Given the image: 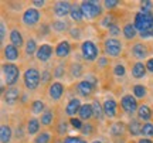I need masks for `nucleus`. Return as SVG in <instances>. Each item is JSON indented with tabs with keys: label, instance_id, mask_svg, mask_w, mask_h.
I'll use <instances>...</instances> for the list:
<instances>
[{
	"label": "nucleus",
	"instance_id": "obj_39",
	"mask_svg": "<svg viewBox=\"0 0 153 143\" xmlns=\"http://www.w3.org/2000/svg\"><path fill=\"white\" fill-rule=\"evenodd\" d=\"M62 143H87L84 139L78 138V136H68V138L64 139V142Z\"/></svg>",
	"mask_w": 153,
	"mask_h": 143
},
{
	"label": "nucleus",
	"instance_id": "obj_33",
	"mask_svg": "<svg viewBox=\"0 0 153 143\" xmlns=\"http://www.w3.org/2000/svg\"><path fill=\"white\" fill-rule=\"evenodd\" d=\"M142 133H143V136L152 138L153 136V125L152 123H145L142 127Z\"/></svg>",
	"mask_w": 153,
	"mask_h": 143
},
{
	"label": "nucleus",
	"instance_id": "obj_46",
	"mask_svg": "<svg viewBox=\"0 0 153 143\" xmlns=\"http://www.w3.org/2000/svg\"><path fill=\"white\" fill-rule=\"evenodd\" d=\"M50 78H51V74L48 71H44L43 75H41V82H48Z\"/></svg>",
	"mask_w": 153,
	"mask_h": 143
},
{
	"label": "nucleus",
	"instance_id": "obj_12",
	"mask_svg": "<svg viewBox=\"0 0 153 143\" xmlns=\"http://www.w3.org/2000/svg\"><path fill=\"white\" fill-rule=\"evenodd\" d=\"M76 89H78V92L82 95V96H89V95L92 94L94 91V85L89 81H81V82L76 85Z\"/></svg>",
	"mask_w": 153,
	"mask_h": 143
},
{
	"label": "nucleus",
	"instance_id": "obj_26",
	"mask_svg": "<svg viewBox=\"0 0 153 143\" xmlns=\"http://www.w3.org/2000/svg\"><path fill=\"white\" fill-rule=\"evenodd\" d=\"M38 129H40V122H38V119H36V118L30 119L27 123V132L30 133V135H36V133L38 132Z\"/></svg>",
	"mask_w": 153,
	"mask_h": 143
},
{
	"label": "nucleus",
	"instance_id": "obj_31",
	"mask_svg": "<svg viewBox=\"0 0 153 143\" xmlns=\"http://www.w3.org/2000/svg\"><path fill=\"white\" fill-rule=\"evenodd\" d=\"M51 139V135L48 132H41L37 138L34 139V143H48Z\"/></svg>",
	"mask_w": 153,
	"mask_h": 143
},
{
	"label": "nucleus",
	"instance_id": "obj_44",
	"mask_svg": "<svg viewBox=\"0 0 153 143\" xmlns=\"http://www.w3.org/2000/svg\"><path fill=\"white\" fill-rule=\"evenodd\" d=\"M70 122H71V125L74 127H76V129H82V123L79 119H76V118H71L70 119Z\"/></svg>",
	"mask_w": 153,
	"mask_h": 143
},
{
	"label": "nucleus",
	"instance_id": "obj_45",
	"mask_svg": "<svg viewBox=\"0 0 153 143\" xmlns=\"http://www.w3.org/2000/svg\"><path fill=\"white\" fill-rule=\"evenodd\" d=\"M108 30H109V34H111V36H118V34L120 33V31H119V27H118V26H115V24H112V26H111Z\"/></svg>",
	"mask_w": 153,
	"mask_h": 143
},
{
	"label": "nucleus",
	"instance_id": "obj_50",
	"mask_svg": "<svg viewBox=\"0 0 153 143\" xmlns=\"http://www.w3.org/2000/svg\"><path fill=\"white\" fill-rule=\"evenodd\" d=\"M0 33H1V41H4V37H6V26H4V23H1V26H0Z\"/></svg>",
	"mask_w": 153,
	"mask_h": 143
},
{
	"label": "nucleus",
	"instance_id": "obj_23",
	"mask_svg": "<svg viewBox=\"0 0 153 143\" xmlns=\"http://www.w3.org/2000/svg\"><path fill=\"white\" fill-rule=\"evenodd\" d=\"M10 41L14 47H22L23 45V36L19 30H11L10 33Z\"/></svg>",
	"mask_w": 153,
	"mask_h": 143
},
{
	"label": "nucleus",
	"instance_id": "obj_14",
	"mask_svg": "<svg viewBox=\"0 0 153 143\" xmlns=\"http://www.w3.org/2000/svg\"><path fill=\"white\" fill-rule=\"evenodd\" d=\"M70 51H71L70 43L68 41H61L60 44L57 45V48H55V54H57V57H60V58H65V57H68Z\"/></svg>",
	"mask_w": 153,
	"mask_h": 143
},
{
	"label": "nucleus",
	"instance_id": "obj_6",
	"mask_svg": "<svg viewBox=\"0 0 153 143\" xmlns=\"http://www.w3.org/2000/svg\"><path fill=\"white\" fill-rule=\"evenodd\" d=\"M105 53L109 57H118L122 53V44L116 39H108L105 41Z\"/></svg>",
	"mask_w": 153,
	"mask_h": 143
},
{
	"label": "nucleus",
	"instance_id": "obj_53",
	"mask_svg": "<svg viewBox=\"0 0 153 143\" xmlns=\"http://www.w3.org/2000/svg\"><path fill=\"white\" fill-rule=\"evenodd\" d=\"M33 3H34L36 6H43V4H44L43 0H41V1H40V0H36V1H33Z\"/></svg>",
	"mask_w": 153,
	"mask_h": 143
},
{
	"label": "nucleus",
	"instance_id": "obj_17",
	"mask_svg": "<svg viewBox=\"0 0 153 143\" xmlns=\"http://www.w3.org/2000/svg\"><path fill=\"white\" fill-rule=\"evenodd\" d=\"M4 57L9 61H14L19 58V48L13 44H9L4 47Z\"/></svg>",
	"mask_w": 153,
	"mask_h": 143
},
{
	"label": "nucleus",
	"instance_id": "obj_5",
	"mask_svg": "<svg viewBox=\"0 0 153 143\" xmlns=\"http://www.w3.org/2000/svg\"><path fill=\"white\" fill-rule=\"evenodd\" d=\"M81 51H82V57L87 61H94L97 60V57H98V48H97V45L94 44L92 41H84L81 45Z\"/></svg>",
	"mask_w": 153,
	"mask_h": 143
},
{
	"label": "nucleus",
	"instance_id": "obj_4",
	"mask_svg": "<svg viewBox=\"0 0 153 143\" xmlns=\"http://www.w3.org/2000/svg\"><path fill=\"white\" fill-rule=\"evenodd\" d=\"M41 81V77H40V72L36 70V68H30L24 72V84H26V88L27 89H36L38 87V84Z\"/></svg>",
	"mask_w": 153,
	"mask_h": 143
},
{
	"label": "nucleus",
	"instance_id": "obj_34",
	"mask_svg": "<svg viewBox=\"0 0 153 143\" xmlns=\"http://www.w3.org/2000/svg\"><path fill=\"white\" fill-rule=\"evenodd\" d=\"M71 75L72 77H81L82 75V67L81 64H72L71 65Z\"/></svg>",
	"mask_w": 153,
	"mask_h": 143
},
{
	"label": "nucleus",
	"instance_id": "obj_8",
	"mask_svg": "<svg viewBox=\"0 0 153 143\" xmlns=\"http://www.w3.org/2000/svg\"><path fill=\"white\" fill-rule=\"evenodd\" d=\"M120 104H122V108L125 109V112H128V113H133L135 110H137V102L132 95H125L120 101Z\"/></svg>",
	"mask_w": 153,
	"mask_h": 143
},
{
	"label": "nucleus",
	"instance_id": "obj_21",
	"mask_svg": "<svg viewBox=\"0 0 153 143\" xmlns=\"http://www.w3.org/2000/svg\"><path fill=\"white\" fill-rule=\"evenodd\" d=\"M132 53H133V55L137 57V58H143V57H146V54H148V48H146V45H143L142 43H139V44L133 45Z\"/></svg>",
	"mask_w": 153,
	"mask_h": 143
},
{
	"label": "nucleus",
	"instance_id": "obj_40",
	"mask_svg": "<svg viewBox=\"0 0 153 143\" xmlns=\"http://www.w3.org/2000/svg\"><path fill=\"white\" fill-rule=\"evenodd\" d=\"M111 130H112V135H120L122 130H123V126L120 123H115V125H112Z\"/></svg>",
	"mask_w": 153,
	"mask_h": 143
},
{
	"label": "nucleus",
	"instance_id": "obj_10",
	"mask_svg": "<svg viewBox=\"0 0 153 143\" xmlns=\"http://www.w3.org/2000/svg\"><path fill=\"white\" fill-rule=\"evenodd\" d=\"M72 6L68 1H57L54 4V13L58 17H65L70 11H71Z\"/></svg>",
	"mask_w": 153,
	"mask_h": 143
},
{
	"label": "nucleus",
	"instance_id": "obj_24",
	"mask_svg": "<svg viewBox=\"0 0 153 143\" xmlns=\"http://www.w3.org/2000/svg\"><path fill=\"white\" fill-rule=\"evenodd\" d=\"M142 125H140V122L136 121V119H132L131 123H129V132H131V135H133V136H136V135H139V133H142Z\"/></svg>",
	"mask_w": 153,
	"mask_h": 143
},
{
	"label": "nucleus",
	"instance_id": "obj_16",
	"mask_svg": "<svg viewBox=\"0 0 153 143\" xmlns=\"http://www.w3.org/2000/svg\"><path fill=\"white\" fill-rule=\"evenodd\" d=\"M81 106L82 105L79 104V101L78 99H71L70 102H68V105H67V108H65V112H67V115H75L76 112H79V109H81Z\"/></svg>",
	"mask_w": 153,
	"mask_h": 143
},
{
	"label": "nucleus",
	"instance_id": "obj_30",
	"mask_svg": "<svg viewBox=\"0 0 153 143\" xmlns=\"http://www.w3.org/2000/svg\"><path fill=\"white\" fill-rule=\"evenodd\" d=\"M37 47H36V41H34L33 39L28 40L27 44H26V53H27V55H33L37 53Z\"/></svg>",
	"mask_w": 153,
	"mask_h": 143
},
{
	"label": "nucleus",
	"instance_id": "obj_29",
	"mask_svg": "<svg viewBox=\"0 0 153 143\" xmlns=\"http://www.w3.org/2000/svg\"><path fill=\"white\" fill-rule=\"evenodd\" d=\"M53 119H54V115H53L51 110H45L43 115H41V123L45 125V126L51 125V123H53Z\"/></svg>",
	"mask_w": 153,
	"mask_h": 143
},
{
	"label": "nucleus",
	"instance_id": "obj_54",
	"mask_svg": "<svg viewBox=\"0 0 153 143\" xmlns=\"http://www.w3.org/2000/svg\"><path fill=\"white\" fill-rule=\"evenodd\" d=\"M99 62H101V65L104 67L105 64H106V60H105V58H102V60H99Z\"/></svg>",
	"mask_w": 153,
	"mask_h": 143
},
{
	"label": "nucleus",
	"instance_id": "obj_32",
	"mask_svg": "<svg viewBox=\"0 0 153 143\" xmlns=\"http://www.w3.org/2000/svg\"><path fill=\"white\" fill-rule=\"evenodd\" d=\"M133 94L136 98H145L146 96V88L143 85H135L133 87Z\"/></svg>",
	"mask_w": 153,
	"mask_h": 143
},
{
	"label": "nucleus",
	"instance_id": "obj_52",
	"mask_svg": "<svg viewBox=\"0 0 153 143\" xmlns=\"http://www.w3.org/2000/svg\"><path fill=\"white\" fill-rule=\"evenodd\" d=\"M137 143H153V142L150 140V139H140Z\"/></svg>",
	"mask_w": 153,
	"mask_h": 143
},
{
	"label": "nucleus",
	"instance_id": "obj_41",
	"mask_svg": "<svg viewBox=\"0 0 153 143\" xmlns=\"http://www.w3.org/2000/svg\"><path fill=\"white\" fill-rule=\"evenodd\" d=\"M82 133H84V135H91V133H92V130H94V127H92V125H91V123H87V125H84V126H82Z\"/></svg>",
	"mask_w": 153,
	"mask_h": 143
},
{
	"label": "nucleus",
	"instance_id": "obj_18",
	"mask_svg": "<svg viewBox=\"0 0 153 143\" xmlns=\"http://www.w3.org/2000/svg\"><path fill=\"white\" fill-rule=\"evenodd\" d=\"M146 74V64L143 62H136L132 68V75L135 78H143Z\"/></svg>",
	"mask_w": 153,
	"mask_h": 143
},
{
	"label": "nucleus",
	"instance_id": "obj_2",
	"mask_svg": "<svg viewBox=\"0 0 153 143\" xmlns=\"http://www.w3.org/2000/svg\"><path fill=\"white\" fill-rule=\"evenodd\" d=\"M81 10L87 20H94L98 16H101V13H102V9H101L99 3H97V1H82Z\"/></svg>",
	"mask_w": 153,
	"mask_h": 143
},
{
	"label": "nucleus",
	"instance_id": "obj_15",
	"mask_svg": "<svg viewBox=\"0 0 153 143\" xmlns=\"http://www.w3.org/2000/svg\"><path fill=\"white\" fill-rule=\"evenodd\" d=\"M104 113L108 118H114L116 115V102L114 99H106L104 104Z\"/></svg>",
	"mask_w": 153,
	"mask_h": 143
},
{
	"label": "nucleus",
	"instance_id": "obj_38",
	"mask_svg": "<svg viewBox=\"0 0 153 143\" xmlns=\"http://www.w3.org/2000/svg\"><path fill=\"white\" fill-rule=\"evenodd\" d=\"M142 6V13H152V9H153V4L152 1H148V0H145L140 3Z\"/></svg>",
	"mask_w": 153,
	"mask_h": 143
},
{
	"label": "nucleus",
	"instance_id": "obj_27",
	"mask_svg": "<svg viewBox=\"0 0 153 143\" xmlns=\"http://www.w3.org/2000/svg\"><path fill=\"white\" fill-rule=\"evenodd\" d=\"M123 34H125V37L128 40L135 39L136 37V27L132 26V24H126L125 27H123Z\"/></svg>",
	"mask_w": 153,
	"mask_h": 143
},
{
	"label": "nucleus",
	"instance_id": "obj_3",
	"mask_svg": "<svg viewBox=\"0 0 153 143\" xmlns=\"http://www.w3.org/2000/svg\"><path fill=\"white\" fill-rule=\"evenodd\" d=\"M1 71H3V75H4V81L6 84L11 87L17 82L19 79V75H20V71H19V67L16 64H3L1 67Z\"/></svg>",
	"mask_w": 153,
	"mask_h": 143
},
{
	"label": "nucleus",
	"instance_id": "obj_48",
	"mask_svg": "<svg viewBox=\"0 0 153 143\" xmlns=\"http://www.w3.org/2000/svg\"><path fill=\"white\" fill-rule=\"evenodd\" d=\"M146 70H148L149 72H153V58L148 60V62H146Z\"/></svg>",
	"mask_w": 153,
	"mask_h": 143
},
{
	"label": "nucleus",
	"instance_id": "obj_37",
	"mask_svg": "<svg viewBox=\"0 0 153 143\" xmlns=\"http://www.w3.org/2000/svg\"><path fill=\"white\" fill-rule=\"evenodd\" d=\"M125 67L122 65V64H116L114 68V74L116 75V77H123L125 75Z\"/></svg>",
	"mask_w": 153,
	"mask_h": 143
},
{
	"label": "nucleus",
	"instance_id": "obj_13",
	"mask_svg": "<svg viewBox=\"0 0 153 143\" xmlns=\"http://www.w3.org/2000/svg\"><path fill=\"white\" fill-rule=\"evenodd\" d=\"M19 96H20V91H19L16 87H10V88L4 92V101L10 105L14 104L17 99H19Z\"/></svg>",
	"mask_w": 153,
	"mask_h": 143
},
{
	"label": "nucleus",
	"instance_id": "obj_55",
	"mask_svg": "<svg viewBox=\"0 0 153 143\" xmlns=\"http://www.w3.org/2000/svg\"><path fill=\"white\" fill-rule=\"evenodd\" d=\"M92 143H102L101 140H95V142H92Z\"/></svg>",
	"mask_w": 153,
	"mask_h": 143
},
{
	"label": "nucleus",
	"instance_id": "obj_25",
	"mask_svg": "<svg viewBox=\"0 0 153 143\" xmlns=\"http://www.w3.org/2000/svg\"><path fill=\"white\" fill-rule=\"evenodd\" d=\"M70 14H71V19H72V20H75V21H81L82 17H84L82 10H81V6H76V4H74L71 7Z\"/></svg>",
	"mask_w": 153,
	"mask_h": 143
},
{
	"label": "nucleus",
	"instance_id": "obj_49",
	"mask_svg": "<svg viewBox=\"0 0 153 143\" xmlns=\"http://www.w3.org/2000/svg\"><path fill=\"white\" fill-rule=\"evenodd\" d=\"M111 23H112V17H111V16H108V17H105V20H104V21H102V24H104V26H108V28H109L111 26H112Z\"/></svg>",
	"mask_w": 153,
	"mask_h": 143
},
{
	"label": "nucleus",
	"instance_id": "obj_20",
	"mask_svg": "<svg viewBox=\"0 0 153 143\" xmlns=\"http://www.w3.org/2000/svg\"><path fill=\"white\" fill-rule=\"evenodd\" d=\"M137 118L142 119V121H149L152 118V109L149 108L148 105H142L137 109Z\"/></svg>",
	"mask_w": 153,
	"mask_h": 143
},
{
	"label": "nucleus",
	"instance_id": "obj_42",
	"mask_svg": "<svg viewBox=\"0 0 153 143\" xmlns=\"http://www.w3.org/2000/svg\"><path fill=\"white\" fill-rule=\"evenodd\" d=\"M104 4L106 9H115L118 6V1L116 0H106V1H104Z\"/></svg>",
	"mask_w": 153,
	"mask_h": 143
},
{
	"label": "nucleus",
	"instance_id": "obj_28",
	"mask_svg": "<svg viewBox=\"0 0 153 143\" xmlns=\"http://www.w3.org/2000/svg\"><path fill=\"white\" fill-rule=\"evenodd\" d=\"M92 109H94V116L97 119H102V115H104V106H101L99 101H94L92 102Z\"/></svg>",
	"mask_w": 153,
	"mask_h": 143
},
{
	"label": "nucleus",
	"instance_id": "obj_35",
	"mask_svg": "<svg viewBox=\"0 0 153 143\" xmlns=\"http://www.w3.org/2000/svg\"><path fill=\"white\" fill-rule=\"evenodd\" d=\"M67 27H68V26H67V23L61 21V20H57V21L53 23V28H54L55 31H64Z\"/></svg>",
	"mask_w": 153,
	"mask_h": 143
},
{
	"label": "nucleus",
	"instance_id": "obj_7",
	"mask_svg": "<svg viewBox=\"0 0 153 143\" xmlns=\"http://www.w3.org/2000/svg\"><path fill=\"white\" fill-rule=\"evenodd\" d=\"M38 20H40V11L36 10V9H27L23 14V23L28 27L37 24Z\"/></svg>",
	"mask_w": 153,
	"mask_h": 143
},
{
	"label": "nucleus",
	"instance_id": "obj_22",
	"mask_svg": "<svg viewBox=\"0 0 153 143\" xmlns=\"http://www.w3.org/2000/svg\"><path fill=\"white\" fill-rule=\"evenodd\" d=\"M11 139V129L7 125H3L0 127V140L1 143H10Z\"/></svg>",
	"mask_w": 153,
	"mask_h": 143
},
{
	"label": "nucleus",
	"instance_id": "obj_19",
	"mask_svg": "<svg viewBox=\"0 0 153 143\" xmlns=\"http://www.w3.org/2000/svg\"><path fill=\"white\" fill-rule=\"evenodd\" d=\"M79 118L81 119H84V121H88L91 116L94 115V109H92V105H88V104H85V105H82L81 106V109H79Z\"/></svg>",
	"mask_w": 153,
	"mask_h": 143
},
{
	"label": "nucleus",
	"instance_id": "obj_9",
	"mask_svg": "<svg viewBox=\"0 0 153 143\" xmlns=\"http://www.w3.org/2000/svg\"><path fill=\"white\" fill-rule=\"evenodd\" d=\"M51 55H53V47L48 44H43L41 47H38L37 53H36L38 61H48Z\"/></svg>",
	"mask_w": 153,
	"mask_h": 143
},
{
	"label": "nucleus",
	"instance_id": "obj_51",
	"mask_svg": "<svg viewBox=\"0 0 153 143\" xmlns=\"http://www.w3.org/2000/svg\"><path fill=\"white\" fill-rule=\"evenodd\" d=\"M79 28H72L71 30V36L74 37V39H78L79 37V31H78Z\"/></svg>",
	"mask_w": 153,
	"mask_h": 143
},
{
	"label": "nucleus",
	"instance_id": "obj_1",
	"mask_svg": "<svg viewBox=\"0 0 153 143\" xmlns=\"http://www.w3.org/2000/svg\"><path fill=\"white\" fill-rule=\"evenodd\" d=\"M136 30H139L140 33L145 31H152L153 28V14L152 13H142L139 11L135 16V24H133Z\"/></svg>",
	"mask_w": 153,
	"mask_h": 143
},
{
	"label": "nucleus",
	"instance_id": "obj_11",
	"mask_svg": "<svg viewBox=\"0 0 153 143\" xmlns=\"http://www.w3.org/2000/svg\"><path fill=\"white\" fill-rule=\"evenodd\" d=\"M48 94L54 101H58V99L62 96V94H64V87H62V84H60V82L51 84V85H50V89H48Z\"/></svg>",
	"mask_w": 153,
	"mask_h": 143
},
{
	"label": "nucleus",
	"instance_id": "obj_47",
	"mask_svg": "<svg viewBox=\"0 0 153 143\" xmlns=\"http://www.w3.org/2000/svg\"><path fill=\"white\" fill-rule=\"evenodd\" d=\"M65 132H67V123L65 122H61L60 126H58V133L62 135V133H65Z\"/></svg>",
	"mask_w": 153,
	"mask_h": 143
},
{
	"label": "nucleus",
	"instance_id": "obj_43",
	"mask_svg": "<svg viewBox=\"0 0 153 143\" xmlns=\"http://www.w3.org/2000/svg\"><path fill=\"white\" fill-rule=\"evenodd\" d=\"M64 72H65V70H64V65H58L57 68H55L54 75L60 78V77H62V75H64Z\"/></svg>",
	"mask_w": 153,
	"mask_h": 143
},
{
	"label": "nucleus",
	"instance_id": "obj_36",
	"mask_svg": "<svg viewBox=\"0 0 153 143\" xmlns=\"http://www.w3.org/2000/svg\"><path fill=\"white\" fill-rule=\"evenodd\" d=\"M44 109V104L41 101H34L33 105H31V110H33L34 113H40L41 110Z\"/></svg>",
	"mask_w": 153,
	"mask_h": 143
}]
</instances>
